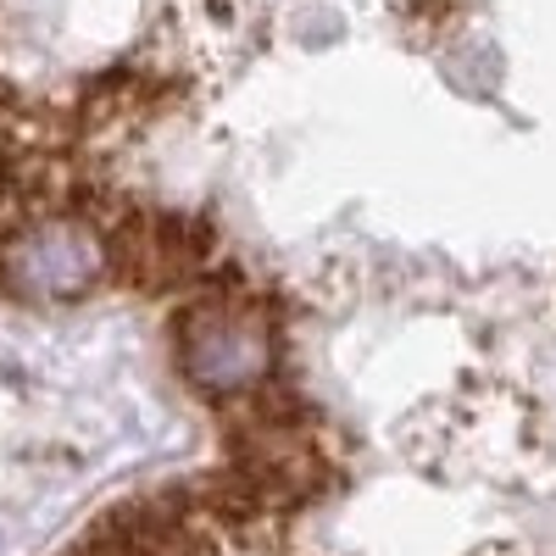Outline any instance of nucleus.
Here are the masks:
<instances>
[{"instance_id":"1","label":"nucleus","mask_w":556,"mask_h":556,"mask_svg":"<svg viewBox=\"0 0 556 556\" xmlns=\"http://www.w3.org/2000/svg\"><path fill=\"white\" fill-rule=\"evenodd\" d=\"M178 367L190 374L195 390L228 401V395H251L273 379L278 362V323L240 278H223L217 295L190 306L173 329Z\"/></svg>"}]
</instances>
